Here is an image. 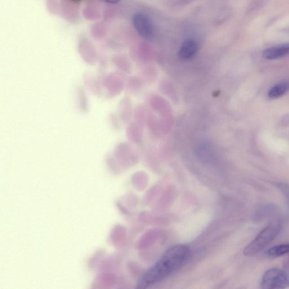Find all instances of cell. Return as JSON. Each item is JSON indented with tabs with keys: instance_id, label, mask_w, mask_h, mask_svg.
<instances>
[{
	"instance_id": "1",
	"label": "cell",
	"mask_w": 289,
	"mask_h": 289,
	"mask_svg": "<svg viewBox=\"0 0 289 289\" xmlns=\"http://www.w3.org/2000/svg\"><path fill=\"white\" fill-rule=\"evenodd\" d=\"M190 249L179 245L169 248L161 258L148 269L137 283V289H146L168 276L186 261Z\"/></svg>"
},
{
	"instance_id": "2",
	"label": "cell",
	"mask_w": 289,
	"mask_h": 289,
	"mask_svg": "<svg viewBox=\"0 0 289 289\" xmlns=\"http://www.w3.org/2000/svg\"><path fill=\"white\" fill-rule=\"evenodd\" d=\"M281 223L277 222L271 224L262 230L255 239L245 248L244 254L247 256L257 254L275 239L281 232Z\"/></svg>"
},
{
	"instance_id": "3",
	"label": "cell",
	"mask_w": 289,
	"mask_h": 289,
	"mask_svg": "<svg viewBox=\"0 0 289 289\" xmlns=\"http://www.w3.org/2000/svg\"><path fill=\"white\" fill-rule=\"evenodd\" d=\"M262 289H285L289 288V273L278 268L270 269L263 274Z\"/></svg>"
},
{
	"instance_id": "4",
	"label": "cell",
	"mask_w": 289,
	"mask_h": 289,
	"mask_svg": "<svg viewBox=\"0 0 289 289\" xmlns=\"http://www.w3.org/2000/svg\"><path fill=\"white\" fill-rule=\"evenodd\" d=\"M133 24L138 34L144 39L153 36L154 29L150 18L144 14H137L133 17Z\"/></svg>"
},
{
	"instance_id": "5",
	"label": "cell",
	"mask_w": 289,
	"mask_h": 289,
	"mask_svg": "<svg viewBox=\"0 0 289 289\" xmlns=\"http://www.w3.org/2000/svg\"><path fill=\"white\" fill-rule=\"evenodd\" d=\"M289 54V44L270 47L264 50L263 56L265 59L273 60L280 59Z\"/></svg>"
},
{
	"instance_id": "6",
	"label": "cell",
	"mask_w": 289,
	"mask_h": 289,
	"mask_svg": "<svg viewBox=\"0 0 289 289\" xmlns=\"http://www.w3.org/2000/svg\"><path fill=\"white\" fill-rule=\"evenodd\" d=\"M197 51L196 42L193 41H187L184 42L179 51L180 59L187 60L192 57Z\"/></svg>"
},
{
	"instance_id": "7",
	"label": "cell",
	"mask_w": 289,
	"mask_h": 289,
	"mask_svg": "<svg viewBox=\"0 0 289 289\" xmlns=\"http://www.w3.org/2000/svg\"><path fill=\"white\" fill-rule=\"evenodd\" d=\"M289 89V85L287 83H280L272 86L268 91V96L270 99L279 98L285 95Z\"/></svg>"
},
{
	"instance_id": "8",
	"label": "cell",
	"mask_w": 289,
	"mask_h": 289,
	"mask_svg": "<svg viewBox=\"0 0 289 289\" xmlns=\"http://www.w3.org/2000/svg\"><path fill=\"white\" fill-rule=\"evenodd\" d=\"M289 253V244H284L275 246L269 249L267 254L270 257L277 258Z\"/></svg>"
},
{
	"instance_id": "9",
	"label": "cell",
	"mask_w": 289,
	"mask_h": 289,
	"mask_svg": "<svg viewBox=\"0 0 289 289\" xmlns=\"http://www.w3.org/2000/svg\"><path fill=\"white\" fill-rule=\"evenodd\" d=\"M277 188L281 190V192L284 195L285 198H287L288 204L289 205V185L285 183H279L277 185Z\"/></svg>"
}]
</instances>
